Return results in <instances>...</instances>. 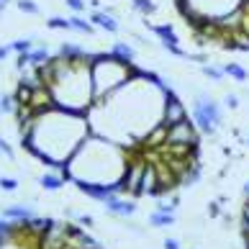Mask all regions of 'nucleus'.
<instances>
[{
    "label": "nucleus",
    "instance_id": "1",
    "mask_svg": "<svg viewBox=\"0 0 249 249\" xmlns=\"http://www.w3.org/2000/svg\"><path fill=\"white\" fill-rule=\"evenodd\" d=\"M88 124L90 121L85 118V113H75V110L54 106L44 113H36L21 121L23 149H29L49 167L64 170V162H70V157L90 136Z\"/></svg>",
    "mask_w": 249,
    "mask_h": 249
},
{
    "label": "nucleus",
    "instance_id": "2",
    "mask_svg": "<svg viewBox=\"0 0 249 249\" xmlns=\"http://www.w3.org/2000/svg\"><path fill=\"white\" fill-rule=\"evenodd\" d=\"M44 85L52 90L54 106L75 113H88L93 103V75H90V62L88 59H49L44 67H39Z\"/></svg>",
    "mask_w": 249,
    "mask_h": 249
},
{
    "label": "nucleus",
    "instance_id": "3",
    "mask_svg": "<svg viewBox=\"0 0 249 249\" xmlns=\"http://www.w3.org/2000/svg\"><path fill=\"white\" fill-rule=\"evenodd\" d=\"M188 8V18H200V21H218V18H224L226 13L236 11V8H242V0H178L180 8Z\"/></svg>",
    "mask_w": 249,
    "mask_h": 249
},
{
    "label": "nucleus",
    "instance_id": "4",
    "mask_svg": "<svg viewBox=\"0 0 249 249\" xmlns=\"http://www.w3.org/2000/svg\"><path fill=\"white\" fill-rule=\"evenodd\" d=\"M198 144V134H196V124H190L188 118L182 124H175L167 128V139H164V146L175 154H190V149H196Z\"/></svg>",
    "mask_w": 249,
    "mask_h": 249
},
{
    "label": "nucleus",
    "instance_id": "5",
    "mask_svg": "<svg viewBox=\"0 0 249 249\" xmlns=\"http://www.w3.org/2000/svg\"><path fill=\"white\" fill-rule=\"evenodd\" d=\"M188 118V110L185 106L180 103V98L175 95V90H164V113H162V124L164 126H175V124H182Z\"/></svg>",
    "mask_w": 249,
    "mask_h": 249
},
{
    "label": "nucleus",
    "instance_id": "6",
    "mask_svg": "<svg viewBox=\"0 0 249 249\" xmlns=\"http://www.w3.org/2000/svg\"><path fill=\"white\" fill-rule=\"evenodd\" d=\"M160 190H162V182H160V175H157V164H144L139 196H157Z\"/></svg>",
    "mask_w": 249,
    "mask_h": 249
},
{
    "label": "nucleus",
    "instance_id": "7",
    "mask_svg": "<svg viewBox=\"0 0 249 249\" xmlns=\"http://www.w3.org/2000/svg\"><path fill=\"white\" fill-rule=\"evenodd\" d=\"M193 110H198V113H203V116H208L211 121H213L216 126L224 121V113H221V106L216 103L213 98H208V95H203V93H198V98H196V106H193Z\"/></svg>",
    "mask_w": 249,
    "mask_h": 249
},
{
    "label": "nucleus",
    "instance_id": "8",
    "mask_svg": "<svg viewBox=\"0 0 249 249\" xmlns=\"http://www.w3.org/2000/svg\"><path fill=\"white\" fill-rule=\"evenodd\" d=\"M144 164L142 162H128V170L124 175V190H128L131 196H139V182H142Z\"/></svg>",
    "mask_w": 249,
    "mask_h": 249
},
{
    "label": "nucleus",
    "instance_id": "9",
    "mask_svg": "<svg viewBox=\"0 0 249 249\" xmlns=\"http://www.w3.org/2000/svg\"><path fill=\"white\" fill-rule=\"evenodd\" d=\"M106 211H108V213H113V216H131L134 211H136V206H134L131 200H118L113 196V198L106 200Z\"/></svg>",
    "mask_w": 249,
    "mask_h": 249
},
{
    "label": "nucleus",
    "instance_id": "10",
    "mask_svg": "<svg viewBox=\"0 0 249 249\" xmlns=\"http://www.w3.org/2000/svg\"><path fill=\"white\" fill-rule=\"evenodd\" d=\"M149 26V23H146ZM149 31L152 34H157L162 39V44H172V47H178L180 44V39H178V34H175V29L170 23H160V26H149Z\"/></svg>",
    "mask_w": 249,
    "mask_h": 249
},
{
    "label": "nucleus",
    "instance_id": "11",
    "mask_svg": "<svg viewBox=\"0 0 249 249\" xmlns=\"http://www.w3.org/2000/svg\"><path fill=\"white\" fill-rule=\"evenodd\" d=\"M90 21H93L98 29H103V31H110V34H116L118 31V21L110 13H103V11H95L93 16H90Z\"/></svg>",
    "mask_w": 249,
    "mask_h": 249
},
{
    "label": "nucleus",
    "instance_id": "12",
    "mask_svg": "<svg viewBox=\"0 0 249 249\" xmlns=\"http://www.w3.org/2000/svg\"><path fill=\"white\" fill-rule=\"evenodd\" d=\"M110 54H113L116 59L126 62V64H134V59H136V52L128 47L126 41H116V44H113V49H110Z\"/></svg>",
    "mask_w": 249,
    "mask_h": 249
},
{
    "label": "nucleus",
    "instance_id": "13",
    "mask_svg": "<svg viewBox=\"0 0 249 249\" xmlns=\"http://www.w3.org/2000/svg\"><path fill=\"white\" fill-rule=\"evenodd\" d=\"M59 57L75 62V59H88V52L80 49L77 44H62V47H59Z\"/></svg>",
    "mask_w": 249,
    "mask_h": 249
},
{
    "label": "nucleus",
    "instance_id": "14",
    "mask_svg": "<svg viewBox=\"0 0 249 249\" xmlns=\"http://www.w3.org/2000/svg\"><path fill=\"white\" fill-rule=\"evenodd\" d=\"M5 218H13V221H29L31 218V208L29 206H8L3 211Z\"/></svg>",
    "mask_w": 249,
    "mask_h": 249
},
{
    "label": "nucleus",
    "instance_id": "15",
    "mask_svg": "<svg viewBox=\"0 0 249 249\" xmlns=\"http://www.w3.org/2000/svg\"><path fill=\"white\" fill-rule=\"evenodd\" d=\"M224 72H226L229 77H234L236 82H247L249 80V72L242 67V64H236V62H229L226 67H224Z\"/></svg>",
    "mask_w": 249,
    "mask_h": 249
},
{
    "label": "nucleus",
    "instance_id": "16",
    "mask_svg": "<svg viewBox=\"0 0 249 249\" xmlns=\"http://www.w3.org/2000/svg\"><path fill=\"white\" fill-rule=\"evenodd\" d=\"M149 224H152V226H157V229H162V226H172V224H175V216H172V213H164V211H157V213H152Z\"/></svg>",
    "mask_w": 249,
    "mask_h": 249
},
{
    "label": "nucleus",
    "instance_id": "17",
    "mask_svg": "<svg viewBox=\"0 0 249 249\" xmlns=\"http://www.w3.org/2000/svg\"><path fill=\"white\" fill-rule=\"evenodd\" d=\"M62 182H64V178H59V175H44V178H39V185L44 190H59Z\"/></svg>",
    "mask_w": 249,
    "mask_h": 249
},
{
    "label": "nucleus",
    "instance_id": "18",
    "mask_svg": "<svg viewBox=\"0 0 249 249\" xmlns=\"http://www.w3.org/2000/svg\"><path fill=\"white\" fill-rule=\"evenodd\" d=\"M16 108H18V100L13 95H0V113L3 116H11Z\"/></svg>",
    "mask_w": 249,
    "mask_h": 249
},
{
    "label": "nucleus",
    "instance_id": "19",
    "mask_svg": "<svg viewBox=\"0 0 249 249\" xmlns=\"http://www.w3.org/2000/svg\"><path fill=\"white\" fill-rule=\"evenodd\" d=\"M70 23H72V29L80 31V34H93V23L85 21V18H80V16H72Z\"/></svg>",
    "mask_w": 249,
    "mask_h": 249
},
{
    "label": "nucleus",
    "instance_id": "20",
    "mask_svg": "<svg viewBox=\"0 0 249 249\" xmlns=\"http://www.w3.org/2000/svg\"><path fill=\"white\" fill-rule=\"evenodd\" d=\"M131 3H134L136 11L144 13V16H152L157 11V0H131Z\"/></svg>",
    "mask_w": 249,
    "mask_h": 249
},
{
    "label": "nucleus",
    "instance_id": "21",
    "mask_svg": "<svg viewBox=\"0 0 249 249\" xmlns=\"http://www.w3.org/2000/svg\"><path fill=\"white\" fill-rule=\"evenodd\" d=\"M203 75H206L208 80H213V82H221L226 72H224V70H218V67H213V64H203Z\"/></svg>",
    "mask_w": 249,
    "mask_h": 249
},
{
    "label": "nucleus",
    "instance_id": "22",
    "mask_svg": "<svg viewBox=\"0 0 249 249\" xmlns=\"http://www.w3.org/2000/svg\"><path fill=\"white\" fill-rule=\"evenodd\" d=\"M49 29H72V23H70V18H59V16H54L47 21Z\"/></svg>",
    "mask_w": 249,
    "mask_h": 249
},
{
    "label": "nucleus",
    "instance_id": "23",
    "mask_svg": "<svg viewBox=\"0 0 249 249\" xmlns=\"http://www.w3.org/2000/svg\"><path fill=\"white\" fill-rule=\"evenodd\" d=\"M11 47H13V52H18V54H26V52H31L34 44H31V39H16Z\"/></svg>",
    "mask_w": 249,
    "mask_h": 249
},
{
    "label": "nucleus",
    "instance_id": "24",
    "mask_svg": "<svg viewBox=\"0 0 249 249\" xmlns=\"http://www.w3.org/2000/svg\"><path fill=\"white\" fill-rule=\"evenodd\" d=\"M18 8H21L23 13H39V5H36L34 0H18Z\"/></svg>",
    "mask_w": 249,
    "mask_h": 249
},
{
    "label": "nucleus",
    "instance_id": "25",
    "mask_svg": "<svg viewBox=\"0 0 249 249\" xmlns=\"http://www.w3.org/2000/svg\"><path fill=\"white\" fill-rule=\"evenodd\" d=\"M16 188H18V180H13V178H0V190L13 193Z\"/></svg>",
    "mask_w": 249,
    "mask_h": 249
},
{
    "label": "nucleus",
    "instance_id": "26",
    "mask_svg": "<svg viewBox=\"0 0 249 249\" xmlns=\"http://www.w3.org/2000/svg\"><path fill=\"white\" fill-rule=\"evenodd\" d=\"M0 154H5L8 160H13V157H16V152H13V146L8 144V142L3 139V136H0Z\"/></svg>",
    "mask_w": 249,
    "mask_h": 249
},
{
    "label": "nucleus",
    "instance_id": "27",
    "mask_svg": "<svg viewBox=\"0 0 249 249\" xmlns=\"http://www.w3.org/2000/svg\"><path fill=\"white\" fill-rule=\"evenodd\" d=\"M64 3H67V8H72L75 13H82V11H85V0H64Z\"/></svg>",
    "mask_w": 249,
    "mask_h": 249
},
{
    "label": "nucleus",
    "instance_id": "28",
    "mask_svg": "<svg viewBox=\"0 0 249 249\" xmlns=\"http://www.w3.org/2000/svg\"><path fill=\"white\" fill-rule=\"evenodd\" d=\"M226 108H231V110L239 108V98H236L234 93H229V95H226Z\"/></svg>",
    "mask_w": 249,
    "mask_h": 249
},
{
    "label": "nucleus",
    "instance_id": "29",
    "mask_svg": "<svg viewBox=\"0 0 249 249\" xmlns=\"http://www.w3.org/2000/svg\"><path fill=\"white\" fill-rule=\"evenodd\" d=\"M164 249H180V244L175 239H164Z\"/></svg>",
    "mask_w": 249,
    "mask_h": 249
},
{
    "label": "nucleus",
    "instance_id": "30",
    "mask_svg": "<svg viewBox=\"0 0 249 249\" xmlns=\"http://www.w3.org/2000/svg\"><path fill=\"white\" fill-rule=\"evenodd\" d=\"M8 52H13V47H0V59H5Z\"/></svg>",
    "mask_w": 249,
    "mask_h": 249
},
{
    "label": "nucleus",
    "instance_id": "31",
    "mask_svg": "<svg viewBox=\"0 0 249 249\" xmlns=\"http://www.w3.org/2000/svg\"><path fill=\"white\" fill-rule=\"evenodd\" d=\"M208 213L211 216H218V206H216V203H211V206H208Z\"/></svg>",
    "mask_w": 249,
    "mask_h": 249
},
{
    "label": "nucleus",
    "instance_id": "32",
    "mask_svg": "<svg viewBox=\"0 0 249 249\" xmlns=\"http://www.w3.org/2000/svg\"><path fill=\"white\" fill-rule=\"evenodd\" d=\"M80 224H85V226H90V224H93V218H90V216H80Z\"/></svg>",
    "mask_w": 249,
    "mask_h": 249
},
{
    "label": "nucleus",
    "instance_id": "33",
    "mask_svg": "<svg viewBox=\"0 0 249 249\" xmlns=\"http://www.w3.org/2000/svg\"><path fill=\"white\" fill-rule=\"evenodd\" d=\"M242 190H244V196H247V198H249V180H247V182H244V188H242Z\"/></svg>",
    "mask_w": 249,
    "mask_h": 249
},
{
    "label": "nucleus",
    "instance_id": "34",
    "mask_svg": "<svg viewBox=\"0 0 249 249\" xmlns=\"http://www.w3.org/2000/svg\"><path fill=\"white\" fill-rule=\"evenodd\" d=\"M0 3H3V5H8V0H0Z\"/></svg>",
    "mask_w": 249,
    "mask_h": 249
},
{
    "label": "nucleus",
    "instance_id": "35",
    "mask_svg": "<svg viewBox=\"0 0 249 249\" xmlns=\"http://www.w3.org/2000/svg\"><path fill=\"white\" fill-rule=\"evenodd\" d=\"M3 8H5V5H3V3H0V11H3Z\"/></svg>",
    "mask_w": 249,
    "mask_h": 249
},
{
    "label": "nucleus",
    "instance_id": "36",
    "mask_svg": "<svg viewBox=\"0 0 249 249\" xmlns=\"http://www.w3.org/2000/svg\"><path fill=\"white\" fill-rule=\"evenodd\" d=\"M247 146H249V136H247Z\"/></svg>",
    "mask_w": 249,
    "mask_h": 249
},
{
    "label": "nucleus",
    "instance_id": "37",
    "mask_svg": "<svg viewBox=\"0 0 249 249\" xmlns=\"http://www.w3.org/2000/svg\"><path fill=\"white\" fill-rule=\"evenodd\" d=\"M247 244H249V242H247Z\"/></svg>",
    "mask_w": 249,
    "mask_h": 249
}]
</instances>
